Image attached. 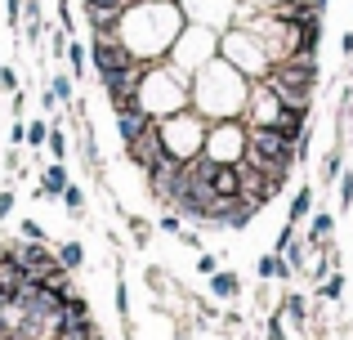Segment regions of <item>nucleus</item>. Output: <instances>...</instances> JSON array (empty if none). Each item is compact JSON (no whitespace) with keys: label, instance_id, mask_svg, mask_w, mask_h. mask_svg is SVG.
<instances>
[{"label":"nucleus","instance_id":"1","mask_svg":"<svg viewBox=\"0 0 353 340\" xmlns=\"http://www.w3.org/2000/svg\"><path fill=\"white\" fill-rule=\"evenodd\" d=\"M183 27H188V14H183L179 0H130V5L121 9L117 41L125 45L134 59L161 63L165 50L179 41Z\"/></svg>","mask_w":353,"mask_h":340},{"label":"nucleus","instance_id":"31","mask_svg":"<svg viewBox=\"0 0 353 340\" xmlns=\"http://www.w3.org/2000/svg\"><path fill=\"white\" fill-rule=\"evenodd\" d=\"M219 260H224V255H215V251H201V255H197V273H201V278L219 273Z\"/></svg>","mask_w":353,"mask_h":340},{"label":"nucleus","instance_id":"32","mask_svg":"<svg viewBox=\"0 0 353 340\" xmlns=\"http://www.w3.org/2000/svg\"><path fill=\"white\" fill-rule=\"evenodd\" d=\"M157 228H161V233H174V237H179V228H183V215H179V210H165V215L157 219Z\"/></svg>","mask_w":353,"mask_h":340},{"label":"nucleus","instance_id":"38","mask_svg":"<svg viewBox=\"0 0 353 340\" xmlns=\"http://www.w3.org/2000/svg\"><path fill=\"white\" fill-rule=\"evenodd\" d=\"M268 340H286V332H282V314L268 318Z\"/></svg>","mask_w":353,"mask_h":340},{"label":"nucleus","instance_id":"12","mask_svg":"<svg viewBox=\"0 0 353 340\" xmlns=\"http://www.w3.org/2000/svg\"><path fill=\"white\" fill-rule=\"evenodd\" d=\"M277 314H286V318H291V323H309V300H304L300 296V291H286V296H282V305H277Z\"/></svg>","mask_w":353,"mask_h":340},{"label":"nucleus","instance_id":"33","mask_svg":"<svg viewBox=\"0 0 353 340\" xmlns=\"http://www.w3.org/2000/svg\"><path fill=\"white\" fill-rule=\"evenodd\" d=\"M295 237H300V233H295V224H282V228H277V237H273V251H277V255H282V251H286V246H291V242H295Z\"/></svg>","mask_w":353,"mask_h":340},{"label":"nucleus","instance_id":"4","mask_svg":"<svg viewBox=\"0 0 353 340\" xmlns=\"http://www.w3.org/2000/svg\"><path fill=\"white\" fill-rule=\"evenodd\" d=\"M201 152H206L210 161H219V166H237L241 152H246V126H241V121L206 126V143H201Z\"/></svg>","mask_w":353,"mask_h":340},{"label":"nucleus","instance_id":"6","mask_svg":"<svg viewBox=\"0 0 353 340\" xmlns=\"http://www.w3.org/2000/svg\"><path fill=\"white\" fill-rule=\"evenodd\" d=\"M268 130H277V134H282V139L300 143L304 134H309V108L282 103V108H277V117H273V126H268Z\"/></svg>","mask_w":353,"mask_h":340},{"label":"nucleus","instance_id":"35","mask_svg":"<svg viewBox=\"0 0 353 340\" xmlns=\"http://www.w3.org/2000/svg\"><path fill=\"white\" fill-rule=\"evenodd\" d=\"M9 112H14V121H23V112H27V94H23V90H14V99H9Z\"/></svg>","mask_w":353,"mask_h":340},{"label":"nucleus","instance_id":"7","mask_svg":"<svg viewBox=\"0 0 353 340\" xmlns=\"http://www.w3.org/2000/svg\"><path fill=\"white\" fill-rule=\"evenodd\" d=\"M68 170H63V161H50V166L41 170V183H36V197L50 201V197H63V188H68Z\"/></svg>","mask_w":353,"mask_h":340},{"label":"nucleus","instance_id":"5","mask_svg":"<svg viewBox=\"0 0 353 340\" xmlns=\"http://www.w3.org/2000/svg\"><path fill=\"white\" fill-rule=\"evenodd\" d=\"M125 157H130V166H139L143 174L152 170L157 161L165 157V143H161V121H152V126H148V130H143V134H139V139L125 148Z\"/></svg>","mask_w":353,"mask_h":340},{"label":"nucleus","instance_id":"11","mask_svg":"<svg viewBox=\"0 0 353 340\" xmlns=\"http://www.w3.org/2000/svg\"><path fill=\"white\" fill-rule=\"evenodd\" d=\"M255 273H259V282H273V278H291V264H286V255L268 251V255H259Z\"/></svg>","mask_w":353,"mask_h":340},{"label":"nucleus","instance_id":"34","mask_svg":"<svg viewBox=\"0 0 353 340\" xmlns=\"http://www.w3.org/2000/svg\"><path fill=\"white\" fill-rule=\"evenodd\" d=\"M50 45H54V59H63V54H68V45H72V32H63V27H54Z\"/></svg>","mask_w":353,"mask_h":340},{"label":"nucleus","instance_id":"42","mask_svg":"<svg viewBox=\"0 0 353 340\" xmlns=\"http://www.w3.org/2000/svg\"><path fill=\"white\" fill-rule=\"evenodd\" d=\"M340 50H345V59H353V32L340 36Z\"/></svg>","mask_w":353,"mask_h":340},{"label":"nucleus","instance_id":"40","mask_svg":"<svg viewBox=\"0 0 353 340\" xmlns=\"http://www.w3.org/2000/svg\"><path fill=\"white\" fill-rule=\"evenodd\" d=\"M179 242H183V246H192V251H201V237L192 233V228H179Z\"/></svg>","mask_w":353,"mask_h":340},{"label":"nucleus","instance_id":"30","mask_svg":"<svg viewBox=\"0 0 353 340\" xmlns=\"http://www.w3.org/2000/svg\"><path fill=\"white\" fill-rule=\"evenodd\" d=\"M18 237H23V242H45L41 219H23V224H18Z\"/></svg>","mask_w":353,"mask_h":340},{"label":"nucleus","instance_id":"23","mask_svg":"<svg viewBox=\"0 0 353 340\" xmlns=\"http://www.w3.org/2000/svg\"><path fill=\"white\" fill-rule=\"evenodd\" d=\"M282 255H286V264H291V273H295V269H300V273L309 269V246H304V242H291Z\"/></svg>","mask_w":353,"mask_h":340},{"label":"nucleus","instance_id":"8","mask_svg":"<svg viewBox=\"0 0 353 340\" xmlns=\"http://www.w3.org/2000/svg\"><path fill=\"white\" fill-rule=\"evenodd\" d=\"M152 121H157V117H148L143 108H134V112H117V134H121V143L130 148V143H134V139H139V134H143Z\"/></svg>","mask_w":353,"mask_h":340},{"label":"nucleus","instance_id":"25","mask_svg":"<svg viewBox=\"0 0 353 340\" xmlns=\"http://www.w3.org/2000/svg\"><path fill=\"white\" fill-rule=\"evenodd\" d=\"M45 139H50V121H32V126H27V148H36V152H41L45 148Z\"/></svg>","mask_w":353,"mask_h":340},{"label":"nucleus","instance_id":"29","mask_svg":"<svg viewBox=\"0 0 353 340\" xmlns=\"http://www.w3.org/2000/svg\"><path fill=\"white\" fill-rule=\"evenodd\" d=\"M117 314H121V323L130 327V287H125V278H117Z\"/></svg>","mask_w":353,"mask_h":340},{"label":"nucleus","instance_id":"20","mask_svg":"<svg viewBox=\"0 0 353 340\" xmlns=\"http://www.w3.org/2000/svg\"><path fill=\"white\" fill-rule=\"evenodd\" d=\"M63 206H68L72 219H81L85 215V188H81V183H68V188H63Z\"/></svg>","mask_w":353,"mask_h":340},{"label":"nucleus","instance_id":"21","mask_svg":"<svg viewBox=\"0 0 353 340\" xmlns=\"http://www.w3.org/2000/svg\"><path fill=\"white\" fill-rule=\"evenodd\" d=\"M125 228H130V242H134L139 251H143V246L152 242V224H148V219H139V215H125Z\"/></svg>","mask_w":353,"mask_h":340},{"label":"nucleus","instance_id":"24","mask_svg":"<svg viewBox=\"0 0 353 340\" xmlns=\"http://www.w3.org/2000/svg\"><path fill=\"white\" fill-rule=\"evenodd\" d=\"M336 201H340V210L353 206V170H340V179H336Z\"/></svg>","mask_w":353,"mask_h":340},{"label":"nucleus","instance_id":"41","mask_svg":"<svg viewBox=\"0 0 353 340\" xmlns=\"http://www.w3.org/2000/svg\"><path fill=\"white\" fill-rule=\"evenodd\" d=\"M41 108H45V112H59V99H54L50 90H41Z\"/></svg>","mask_w":353,"mask_h":340},{"label":"nucleus","instance_id":"15","mask_svg":"<svg viewBox=\"0 0 353 340\" xmlns=\"http://www.w3.org/2000/svg\"><path fill=\"white\" fill-rule=\"evenodd\" d=\"M54 255H59V264H63V269H68V273H77L81 264H85V246H81L77 237H68V242H63V246H59V251H54Z\"/></svg>","mask_w":353,"mask_h":340},{"label":"nucleus","instance_id":"36","mask_svg":"<svg viewBox=\"0 0 353 340\" xmlns=\"http://www.w3.org/2000/svg\"><path fill=\"white\" fill-rule=\"evenodd\" d=\"M0 90H9V94H14V90H18V72L9 68V63H5V68H0Z\"/></svg>","mask_w":353,"mask_h":340},{"label":"nucleus","instance_id":"27","mask_svg":"<svg viewBox=\"0 0 353 340\" xmlns=\"http://www.w3.org/2000/svg\"><path fill=\"white\" fill-rule=\"evenodd\" d=\"M340 170H345V157H340V143L322 157V179H340Z\"/></svg>","mask_w":353,"mask_h":340},{"label":"nucleus","instance_id":"9","mask_svg":"<svg viewBox=\"0 0 353 340\" xmlns=\"http://www.w3.org/2000/svg\"><path fill=\"white\" fill-rule=\"evenodd\" d=\"M210 188H215V197H241V170L237 166H219L210 174Z\"/></svg>","mask_w":353,"mask_h":340},{"label":"nucleus","instance_id":"13","mask_svg":"<svg viewBox=\"0 0 353 340\" xmlns=\"http://www.w3.org/2000/svg\"><path fill=\"white\" fill-rule=\"evenodd\" d=\"M63 126H68V117H54L50 121V139H45V152H50L54 161L68 157V134H63Z\"/></svg>","mask_w":353,"mask_h":340},{"label":"nucleus","instance_id":"17","mask_svg":"<svg viewBox=\"0 0 353 340\" xmlns=\"http://www.w3.org/2000/svg\"><path fill=\"white\" fill-rule=\"evenodd\" d=\"M331 233H336V215H331V210H313L309 215V237L313 242H327Z\"/></svg>","mask_w":353,"mask_h":340},{"label":"nucleus","instance_id":"14","mask_svg":"<svg viewBox=\"0 0 353 340\" xmlns=\"http://www.w3.org/2000/svg\"><path fill=\"white\" fill-rule=\"evenodd\" d=\"M45 90H50V94L59 99L63 108H68L72 99H77V77H72V72H54V77H50V86H45Z\"/></svg>","mask_w":353,"mask_h":340},{"label":"nucleus","instance_id":"16","mask_svg":"<svg viewBox=\"0 0 353 340\" xmlns=\"http://www.w3.org/2000/svg\"><path fill=\"white\" fill-rule=\"evenodd\" d=\"M309 215H313V183H304L291 197V219H286V224H300V219H309Z\"/></svg>","mask_w":353,"mask_h":340},{"label":"nucleus","instance_id":"26","mask_svg":"<svg viewBox=\"0 0 353 340\" xmlns=\"http://www.w3.org/2000/svg\"><path fill=\"white\" fill-rule=\"evenodd\" d=\"M318 296L322 300H340V296H345V278H340V273H327L322 287H318Z\"/></svg>","mask_w":353,"mask_h":340},{"label":"nucleus","instance_id":"19","mask_svg":"<svg viewBox=\"0 0 353 340\" xmlns=\"http://www.w3.org/2000/svg\"><path fill=\"white\" fill-rule=\"evenodd\" d=\"M81 152H85V166L99 174V166H103V157H99V143H94V130H90L85 121H81Z\"/></svg>","mask_w":353,"mask_h":340},{"label":"nucleus","instance_id":"2","mask_svg":"<svg viewBox=\"0 0 353 340\" xmlns=\"http://www.w3.org/2000/svg\"><path fill=\"white\" fill-rule=\"evenodd\" d=\"M139 108L161 121V117H174L183 108H192V94L183 86V77H174L165 63H148L143 81H139Z\"/></svg>","mask_w":353,"mask_h":340},{"label":"nucleus","instance_id":"3","mask_svg":"<svg viewBox=\"0 0 353 340\" xmlns=\"http://www.w3.org/2000/svg\"><path fill=\"white\" fill-rule=\"evenodd\" d=\"M161 143H165L170 157L188 161V157H197L201 143H206V126L192 117V108H183V112H174V117H161Z\"/></svg>","mask_w":353,"mask_h":340},{"label":"nucleus","instance_id":"18","mask_svg":"<svg viewBox=\"0 0 353 340\" xmlns=\"http://www.w3.org/2000/svg\"><path fill=\"white\" fill-rule=\"evenodd\" d=\"M63 59H68V68H72V77H85L90 72V50L81 41H72L68 45V54H63Z\"/></svg>","mask_w":353,"mask_h":340},{"label":"nucleus","instance_id":"22","mask_svg":"<svg viewBox=\"0 0 353 340\" xmlns=\"http://www.w3.org/2000/svg\"><path fill=\"white\" fill-rule=\"evenodd\" d=\"M130 0H81V9H85V18H94V14H121Z\"/></svg>","mask_w":353,"mask_h":340},{"label":"nucleus","instance_id":"28","mask_svg":"<svg viewBox=\"0 0 353 340\" xmlns=\"http://www.w3.org/2000/svg\"><path fill=\"white\" fill-rule=\"evenodd\" d=\"M23 5L27 0H5V9H9V32L23 41Z\"/></svg>","mask_w":353,"mask_h":340},{"label":"nucleus","instance_id":"37","mask_svg":"<svg viewBox=\"0 0 353 340\" xmlns=\"http://www.w3.org/2000/svg\"><path fill=\"white\" fill-rule=\"evenodd\" d=\"M14 197H18L14 188H5V192H0V219H9V210H14Z\"/></svg>","mask_w":353,"mask_h":340},{"label":"nucleus","instance_id":"39","mask_svg":"<svg viewBox=\"0 0 353 340\" xmlns=\"http://www.w3.org/2000/svg\"><path fill=\"white\" fill-rule=\"evenodd\" d=\"M27 139V126L23 121H14V126H9V143H14V148H18V143H23Z\"/></svg>","mask_w":353,"mask_h":340},{"label":"nucleus","instance_id":"10","mask_svg":"<svg viewBox=\"0 0 353 340\" xmlns=\"http://www.w3.org/2000/svg\"><path fill=\"white\" fill-rule=\"evenodd\" d=\"M206 287H210V296H215V300H233L237 291H241V278H237L233 269H219V273H210V278H206Z\"/></svg>","mask_w":353,"mask_h":340}]
</instances>
